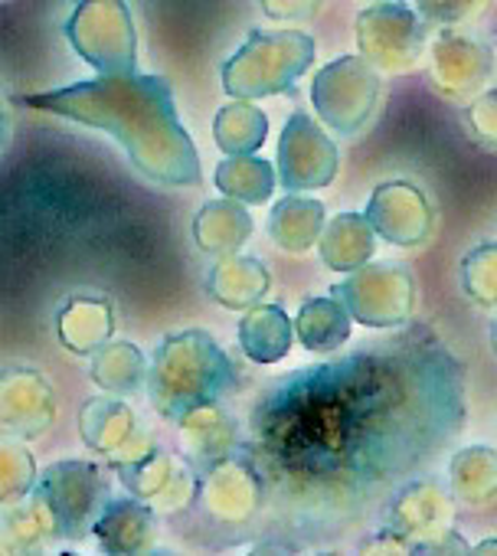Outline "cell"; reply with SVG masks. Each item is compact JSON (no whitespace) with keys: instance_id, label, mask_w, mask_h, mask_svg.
I'll use <instances>...</instances> for the list:
<instances>
[{"instance_id":"19","label":"cell","mask_w":497,"mask_h":556,"mask_svg":"<svg viewBox=\"0 0 497 556\" xmlns=\"http://www.w3.org/2000/svg\"><path fill=\"white\" fill-rule=\"evenodd\" d=\"M180 442L193 468H209L229 455L239 452V422L219 406V403H203L180 419Z\"/></svg>"},{"instance_id":"4","label":"cell","mask_w":497,"mask_h":556,"mask_svg":"<svg viewBox=\"0 0 497 556\" xmlns=\"http://www.w3.org/2000/svg\"><path fill=\"white\" fill-rule=\"evenodd\" d=\"M315 40L298 30H256L222 63V89L232 99L292 92L315 63Z\"/></svg>"},{"instance_id":"10","label":"cell","mask_w":497,"mask_h":556,"mask_svg":"<svg viewBox=\"0 0 497 556\" xmlns=\"http://www.w3.org/2000/svg\"><path fill=\"white\" fill-rule=\"evenodd\" d=\"M357 47L373 70L412 73L425 53V24L399 0H383L357 17Z\"/></svg>"},{"instance_id":"1","label":"cell","mask_w":497,"mask_h":556,"mask_svg":"<svg viewBox=\"0 0 497 556\" xmlns=\"http://www.w3.org/2000/svg\"><path fill=\"white\" fill-rule=\"evenodd\" d=\"M461 426L464 367L429 325L409 321L272 380L239 455L263 478V510L331 533L419 478Z\"/></svg>"},{"instance_id":"18","label":"cell","mask_w":497,"mask_h":556,"mask_svg":"<svg viewBox=\"0 0 497 556\" xmlns=\"http://www.w3.org/2000/svg\"><path fill=\"white\" fill-rule=\"evenodd\" d=\"M102 553L138 556L157 549V514L135 494H112L92 527Z\"/></svg>"},{"instance_id":"21","label":"cell","mask_w":497,"mask_h":556,"mask_svg":"<svg viewBox=\"0 0 497 556\" xmlns=\"http://www.w3.org/2000/svg\"><path fill=\"white\" fill-rule=\"evenodd\" d=\"M115 334V312L109 299L73 295L56 312V338L76 357H92Z\"/></svg>"},{"instance_id":"40","label":"cell","mask_w":497,"mask_h":556,"mask_svg":"<svg viewBox=\"0 0 497 556\" xmlns=\"http://www.w3.org/2000/svg\"><path fill=\"white\" fill-rule=\"evenodd\" d=\"M490 348H494V354H497V318H494V325H490Z\"/></svg>"},{"instance_id":"9","label":"cell","mask_w":497,"mask_h":556,"mask_svg":"<svg viewBox=\"0 0 497 556\" xmlns=\"http://www.w3.org/2000/svg\"><path fill=\"white\" fill-rule=\"evenodd\" d=\"M377 99L380 76L364 56H341L328 63L311 83V102L318 118L341 138H351L367 128Z\"/></svg>"},{"instance_id":"5","label":"cell","mask_w":497,"mask_h":556,"mask_svg":"<svg viewBox=\"0 0 497 556\" xmlns=\"http://www.w3.org/2000/svg\"><path fill=\"white\" fill-rule=\"evenodd\" d=\"M34 497L47 510L56 540L79 543L92 536V527L112 497V481L105 462L89 458H63L37 475Z\"/></svg>"},{"instance_id":"41","label":"cell","mask_w":497,"mask_h":556,"mask_svg":"<svg viewBox=\"0 0 497 556\" xmlns=\"http://www.w3.org/2000/svg\"><path fill=\"white\" fill-rule=\"evenodd\" d=\"M494 76H497V63H494Z\"/></svg>"},{"instance_id":"31","label":"cell","mask_w":497,"mask_h":556,"mask_svg":"<svg viewBox=\"0 0 497 556\" xmlns=\"http://www.w3.org/2000/svg\"><path fill=\"white\" fill-rule=\"evenodd\" d=\"M269 118L263 109L248 105V99H235L216 112L213 138L222 154H256L266 144Z\"/></svg>"},{"instance_id":"12","label":"cell","mask_w":497,"mask_h":556,"mask_svg":"<svg viewBox=\"0 0 497 556\" xmlns=\"http://www.w3.org/2000/svg\"><path fill=\"white\" fill-rule=\"evenodd\" d=\"M337 174V148L308 112H295L279 138V184L285 193L321 190Z\"/></svg>"},{"instance_id":"30","label":"cell","mask_w":497,"mask_h":556,"mask_svg":"<svg viewBox=\"0 0 497 556\" xmlns=\"http://www.w3.org/2000/svg\"><path fill=\"white\" fill-rule=\"evenodd\" d=\"M213 180H216L222 197H232L239 203H266L279 184V174L266 157L226 154V161H219Z\"/></svg>"},{"instance_id":"36","label":"cell","mask_w":497,"mask_h":556,"mask_svg":"<svg viewBox=\"0 0 497 556\" xmlns=\"http://www.w3.org/2000/svg\"><path fill=\"white\" fill-rule=\"evenodd\" d=\"M259 4L272 21H311L324 0H259Z\"/></svg>"},{"instance_id":"33","label":"cell","mask_w":497,"mask_h":556,"mask_svg":"<svg viewBox=\"0 0 497 556\" xmlns=\"http://www.w3.org/2000/svg\"><path fill=\"white\" fill-rule=\"evenodd\" d=\"M461 286L481 308H497V242H484L461 258Z\"/></svg>"},{"instance_id":"7","label":"cell","mask_w":497,"mask_h":556,"mask_svg":"<svg viewBox=\"0 0 497 556\" xmlns=\"http://www.w3.org/2000/svg\"><path fill=\"white\" fill-rule=\"evenodd\" d=\"M331 295L351 312L354 321L373 331L409 325L416 308V282L409 268L396 262H367L354 268L351 278L331 289Z\"/></svg>"},{"instance_id":"11","label":"cell","mask_w":497,"mask_h":556,"mask_svg":"<svg viewBox=\"0 0 497 556\" xmlns=\"http://www.w3.org/2000/svg\"><path fill=\"white\" fill-rule=\"evenodd\" d=\"M76 422H79V435H82L86 448L95 452L105 462V468L115 475L131 468L148 452L157 448L151 442V435L138 426L135 409L128 403L109 396V393L86 400Z\"/></svg>"},{"instance_id":"27","label":"cell","mask_w":497,"mask_h":556,"mask_svg":"<svg viewBox=\"0 0 497 556\" xmlns=\"http://www.w3.org/2000/svg\"><path fill=\"white\" fill-rule=\"evenodd\" d=\"M321 258L334 271H354L373 255V226L364 213H341L324 223L318 239Z\"/></svg>"},{"instance_id":"3","label":"cell","mask_w":497,"mask_h":556,"mask_svg":"<svg viewBox=\"0 0 497 556\" xmlns=\"http://www.w3.org/2000/svg\"><path fill=\"white\" fill-rule=\"evenodd\" d=\"M239 387V370L226 351L200 328L167 334L148 364V396L157 416L180 419L183 413L219 403Z\"/></svg>"},{"instance_id":"13","label":"cell","mask_w":497,"mask_h":556,"mask_svg":"<svg viewBox=\"0 0 497 556\" xmlns=\"http://www.w3.org/2000/svg\"><path fill=\"white\" fill-rule=\"evenodd\" d=\"M56 422V393L34 367L0 370V435L21 442L40 439Z\"/></svg>"},{"instance_id":"28","label":"cell","mask_w":497,"mask_h":556,"mask_svg":"<svg viewBox=\"0 0 497 556\" xmlns=\"http://www.w3.org/2000/svg\"><path fill=\"white\" fill-rule=\"evenodd\" d=\"M351 325H354L351 312L334 295L331 299H308L295 318V334H298L305 351L328 357V354H337L341 344H347Z\"/></svg>"},{"instance_id":"20","label":"cell","mask_w":497,"mask_h":556,"mask_svg":"<svg viewBox=\"0 0 497 556\" xmlns=\"http://www.w3.org/2000/svg\"><path fill=\"white\" fill-rule=\"evenodd\" d=\"M272 289L269 268L253 255H219V262L206 275V292L229 312H248L259 305Z\"/></svg>"},{"instance_id":"14","label":"cell","mask_w":497,"mask_h":556,"mask_svg":"<svg viewBox=\"0 0 497 556\" xmlns=\"http://www.w3.org/2000/svg\"><path fill=\"white\" fill-rule=\"evenodd\" d=\"M200 497L213 520L242 527L263 514L266 488L256 468L235 452L200 471Z\"/></svg>"},{"instance_id":"16","label":"cell","mask_w":497,"mask_h":556,"mask_svg":"<svg viewBox=\"0 0 497 556\" xmlns=\"http://www.w3.org/2000/svg\"><path fill=\"white\" fill-rule=\"evenodd\" d=\"M364 216L370 219L373 232L383 236L393 245H419V242H425L429 232H432V219H435L432 203L409 180L377 184Z\"/></svg>"},{"instance_id":"34","label":"cell","mask_w":497,"mask_h":556,"mask_svg":"<svg viewBox=\"0 0 497 556\" xmlns=\"http://www.w3.org/2000/svg\"><path fill=\"white\" fill-rule=\"evenodd\" d=\"M464 128L468 135L487 148V151H497V89L494 92H477L464 112Z\"/></svg>"},{"instance_id":"32","label":"cell","mask_w":497,"mask_h":556,"mask_svg":"<svg viewBox=\"0 0 497 556\" xmlns=\"http://www.w3.org/2000/svg\"><path fill=\"white\" fill-rule=\"evenodd\" d=\"M37 458L27 442L0 435V504L27 497L37 484Z\"/></svg>"},{"instance_id":"24","label":"cell","mask_w":497,"mask_h":556,"mask_svg":"<svg viewBox=\"0 0 497 556\" xmlns=\"http://www.w3.org/2000/svg\"><path fill=\"white\" fill-rule=\"evenodd\" d=\"M248 236H253V216L232 197L209 200L193 216V239L209 255H232L245 245Z\"/></svg>"},{"instance_id":"23","label":"cell","mask_w":497,"mask_h":556,"mask_svg":"<svg viewBox=\"0 0 497 556\" xmlns=\"http://www.w3.org/2000/svg\"><path fill=\"white\" fill-rule=\"evenodd\" d=\"M53 543H60L56 530L47 510L40 507V501L34 497V491L27 497L0 504V553L8 556L47 553Z\"/></svg>"},{"instance_id":"6","label":"cell","mask_w":497,"mask_h":556,"mask_svg":"<svg viewBox=\"0 0 497 556\" xmlns=\"http://www.w3.org/2000/svg\"><path fill=\"white\" fill-rule=\"evenodd\" d=\"M63 34L73 53L99 76L138 70V34L125 0H79Z\"/></svg>"},{"instance_id":"25","label":"cell","mask_w":497,"mask_h":556,"mask_svg":"<svg viewBox=\"0 0 497 556\" xmlns=\"http://www.w3.org/2000/svg\"><path fill=\"white\" fill-rule=\"evenodd\" d=\"M324 229V203L305 193H285V200H279L272 206L269 216V236L276 239L279 249L285 252H308Z\"/></svg>"},{"instance_id":"37","label":"cell","mask_w":497,"mask_h":556,"mask_svg":"<svg viewBox=\"0 0 497 556\" xmlns=\"http://www.w3.org/2000/svg\"><path fill=\"white\" fill-rule=\"evenodd\" d=\"M360 553H399V556H419L416 553V543L412 540H406L399 530H393L390 523L377 533V536H370L367 543H360Z\"/></svg>"},{"instance_id":"26","label":"cell","mask_w":497,"mask_h":556,"mask_svg":"<svg viewBox=\"0 0 497 556\" xmlns=\"http://www.w3.org/2000/svg\"><path fill=\"white\" fill-rule=\"evenodd\" d=\"M89 377L109 396H135L148 387V357L131 341H109L92 354Z\"/></svg>"},{"instance_id":"2","label":"cell","mask_w":497,"mask_h":556,"mask_svg":"<svg viewBox=\"0 0 497 556\" xmlns=\"http://www.w3.org/2000/svg\"><path fill=\"white\" fill-rule=\"evenodd\" d=\"M24 102L112 135L128 161L161 187H196L203 180L200 154L177 115L174 92L164 76H99L27 96Z\"/></svg>"},{"instance_id":"29","label":"cell","mask_w":497,"mask_h":556,"mask_svg":"<svg viewBox=\"0 0 497 556\" xmlns=\"http://www.w3.org/2000/svg\"><path fill=\"white\" fill-rule=\"evenodd\" d=\"M448 488L461 504H490L497 497V452L487 445L455 452L448 462Z\"/></svg>"},{"instance_id":"15","label":"cell","mask_w":497,"mask_h":556,"mask_svg":"<svg viewBox=\"0 0 497 556\" xmlns=\"http://www.w3.org/2000/svg\"><path fill=\"white\" fill-rule=\"evenodd\" d=\"M122 484L128 494L144 501L154 514H180L193 504L200 494V478L196 468L154 448L131 468L118 471Z\"/></svg>"},{"instance_id":"39","label":"cell","mask_w":497,"mask_h":556,"mask_svg":"<svg viewBox=\"0 0 497 556\" xmlns=\"http://www.w3.org/2000/svg\"><path fill=\"white\" fill-rule=\"evenodd\" d=\"M474 556H487V553H497V536H487L484 543H477L474 549H471Z\"/></svg>"},{"instance_id":"35","label":"cell","mask_w":497,"mask_h":556,"mask_svg":"<svg viewBox=\"0 0 497 556\" xmlns=\"http://www.w3.org/2000/svg\"><path fill=\"white\" fill-rule=\"evenodd\" d=\"M481 4L484 0H416L419 17L425 24H445V27L468 21Z\"/></svg>"},{"instance_id":"22","label":"cell","mask_w":497,"mask_h":556,"mask_svg":"<svg viewBox=\"0 0 497 556\" xmlns=\"http://www.w3.org/2000/svg\"><path fill=\"white\" fill-rule=\"evenodd\" d=\"M295 341V321L279 305H253L239 321V351L253 364H279Z\"/></svg>"},{"instance_id":"8","label":"cell","mask_w":497,"mask_h":556,"mask_svg":"<svg viewBox=\"0 0 497 556\" xmlns=\"http://www.w3.org/2000/svg\"><path fill=\"white\" fill-rule=\"evenodd\" d=\"M386 523L416 543V553H468L455 530V501L425 478H409L386 501Z\"/></svg>"},{"instance_id":"38","label":"cell","mask_w":497,"mask_h":556,"mask_svg":"<svg viewBox=\"0 0 497 556\" xmlns=\"http://www.w3.org/2000/svg\"><path fill=\"white\" fill-rule=\"evenodd\" d=\"M8 141H11V112H8V96H4V86H0V154L8 151Z\"/></svg>"},{"instance_id":"17","label":"cell","mask_w":497,"mask_h":556,"mask_svg":"<svg viewBox=\"0 0 497 556\" xmlns=\"http://www.w3.org/2000/svg\"><path fill=\"white\" fill-rule=\"evenodd\" d=\"M494 76V53L474 37L445 30L432 47V79L445 96L474 99Z\"/></svg>"}]
</instances>
